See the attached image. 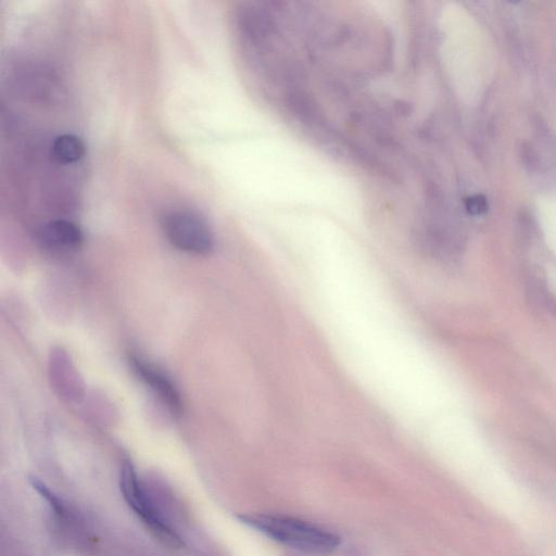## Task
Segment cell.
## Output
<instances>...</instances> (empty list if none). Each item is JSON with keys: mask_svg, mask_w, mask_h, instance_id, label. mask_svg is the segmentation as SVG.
<instances>
[{"mask_svg": "<svg viewBox=\"0 0 556 556\" xmlns=\"http://www.w3.org/2000/svg\"><path fill=\"white\" fill-rule=\"evenodd\" d=\"M238 520L284 546L306 553H330L340 543V538L330 530L295 517L252 514L240 515Z\"/></svg>", "mask_w": 556, "mask_h": 556, "instance_id": "6da1fadb", "label": "cell"}, {"mask_svg": "<svg viewBox=\"0 0 556 556\" xmlns=\"http://www.w3.org/2000/svg\"><path fill=\"white\" fill-rule=\"evenodd\" d=\"M120 488L125 502L158 540L175 549L184 546L181 536L164 520L147 496L135 467L130 461L123 462L121 466Z\"/></svg>", "mask_w": 556, "mask_h": 556, "instance_id": "7a4b0ae2", "label": "cell"}, {"mask_svg": "<svg viewBox=\"0 0 556 556\" xmlns=\"http://www.w3.org/2000/svg\"><path fill=\"white\" fill-rule=\"evenodd\" d=\"M163 231L176 248L207 256L214 248L213 233L204 219L189 211H172L163 219Z\"/></svg>", "mask_w": 556, "mask_h": 556, "instance_id": "3957f363", "label": "cell"}, {"mask_svg": "<svg viewBox=\"0 0 556 556\" xmlns=\"http://www.w3.org/2000/svg\"><path fill=\"white\" fill-rule=\"evenodd\" d=\"M130 364L136 376L149 388L174 419L183 414V401L178 388L171 379L142 358L130 356Z\"/></svg>", "mask_w": 556, "mask_h": 556, "instance_id": "277c9868", "label": "cell"}, {"mask_svg": "<svg viewBox=\"0 0 556 556\" xmlns=\"http://www.w3.org/2000/svg\"><path fill=\"white\" fill-rule=\"evenodd\" d=\"M50 382L57 394L68 402H80L84 397L82 377L74 368L66 351H52L49 360Z\"/></svg>", "mask_w": 556, "mask_h": 556, "instance_id": "5b68a950", "label": "cell"}, {"mask_svg": "<svg viewBox=\"0 0 556 556\" xmlns=\"http://www.w3.org/2000/svg\"><path fill=\"white\" fill-rule=\"evenodd\" d=\"M40 240L48 249L73 251L81 248L84 236L78 225L66 220H56L42 227Z\"/></svg>", "mask_w": 556, "mask_h": 556, "instance_id": "8992f818", "label": "cell"}, {"mask_svg": "<svg viewBox=\"0 0 556 556\" xmlns=\"http://www.w3.org/2000/svg\"><path fill=\"white\" fill-rule=\"evenodd\" d=\"M85 146L78 136L65 134L55 139L52 156L60 164H72L82 159Z\"/></svg>", "mask_w": 556, "mask_h": 556, "instance_id": "52a82bcc", "label": "cell"}]
</instances>
